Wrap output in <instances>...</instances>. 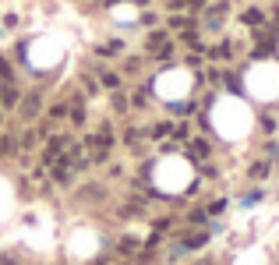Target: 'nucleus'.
Masks as SVG:
<instances>
[{
	"label": "nucleus",
	"instance_id": "nucleus-4",
	"mask_svg": "<svg viewBox=\"0 0 279 265\" xmlns=\"http://www.w3.org/2000/svg\"><path fill=\"white\" fill-rule=\"evenodd\" d=\"M191 156H195V159H205V156H209V145H205L202 138H198V141H191Z\"/></svg>",
	"mask_w": 279,
	"mask_h": 265
},
{
	"label": "nucleus",
	"instance_id": "nucleus-7",
	"mask_svg": "<svg viewBox=\"0 0 279 265\" xmlns=\"http://www.w3.org/2000/svg\"><path fill=\"white\" fill-rule=\"evenodd\" d=\"M184 244H188V248H202V244H205V233H195V237H188Z\"/></svg>",
	"mask_w": 279,
	"mask_h": 265
},
{
	"label": "nucleus",
	"instance_id": "nucleus-11",
	"mask_svg": "<svg viewBox=\"0 0 279 265\" xmlns=\"http://www.w3.org/2000/svg\"><path fill=\"white\" fill-rule=\"evenodd\" d=\"M0 152H4V149H0Z\"/></svg>",
	"mask_w": 279,
	"mask_h": 265
},
{
	"label": "nucleus",
	"instance_id": "nucleus-2",
	"mask_svg": "<svg viewBox=\"0 0 279 265\" xmlns=\"http://www.w3.org/2000/svg\"><path fill=\"white\" fill-rule=\"evenodd\" d=\"M0 103H4V106H14V103H18V92H14L11 85H4V89H0Z\"/></svg>",
	"mask_w": 279,
	"mask_h": 265
},
{
	"label": "nucleus",
	"instance_id": "nucleus-12",
	"mask_svg": "<svg viewBox=\"0 0 279 265\" xmlns=\"http://www.w3.org/2000/svg\"><path fill=\"white\" fill-rule=\"evenodd\" d=\"M202 265H205V262H202Z\"/></svg>",
	"mask_w": 279,
	"mask_h": 265
},
{
	"label": "nucleus",
	"instance_id": "nucleus-9",
	"mask_svg": "<svg viewBox=\"0 0 279 265\" xmlns=\"http://www.w3.org/2000/svg\"><path fill=\"white\" fill-rule=\"evenodd\" d=\"M103 85L106 89H117V74H103Z\"/></svg>",
	"mask_w": 279,
	"mask_h": 265
},
{
	"label": "nucleus",
	"instance_id": "nucleus-1",
	"mask_svg": "<svg viewBox=\"0 0 279 265\" xmlns=\"http://www.w3.org/2000/svg\"><path fill=\"white\" fill-rule=\"evenodd\" d=\"M36 113H39V96H28V99L21 103V117L28 121V117H36Z\"/></svg>",
	"mask_w": 279,
	"mask_h": 265
},
{
	"label": "nucleus",
	"instance_id": "nucleus-10",
	"mask_svg": "<svg viewBox=\"0 0 279 265\" xmlns=\"http://www.w3.org/2000/svg\"><path fill=\"white\" fill-rule=\"evenodd\" d=\"M152 134H156V138H159V134H170V124H156V128H152Z\"/></svg>",
	"mask_w": 279,
	"mask_h": 265
},
{
	"label": "nucleus",
	"instance_id": "nucleus-8",
	"mask_svg": "<svg viewBox=\"0 0 279 265\" xmlns=\"http://www.w3.org/2000/svg\"><path fill=\"white\" fill-rule=\"evenodd\" d=\"M71 121H74V124H81V121H85V110H81V106H74V110H71Z\"/></svg>",
	"mask_w": 279,
	"mask_h": 265
},
{
	"label": "nucleus",
	"instance_id": "nucleus-6",
	"mask_svg": "<svg viewBox=\"0 0 279 265\" xmlns=\"http://www.w3.org/2000/svg\"><path fill=\"white\" fill-rule=\"evenodd\" d=\"M0 78H4V85H11V64L0 57Z\"/></svg>",
	"mask_w": 279,
	"mask_h": 265
},
{
	"label": "nucleus",
	"instance_id": "nucleus-5",
	"mask_svg": "<svg viewBox=\"0 0 279 265\" xmlns=\"http://www.w3.org/2000/svg\"><path fill=\"white\" fill-rule=\"evenodd\" d=\"M244 25H262V11H244Z\"/></svg>",
	"mask_w": 279,
	"mask_h": 265
},
{
	"label": "nucleus",
	"instance_id": "nucleus-3",
	"mask_svg": "<svg viewBox=\"0 0 279 265\" xmlns=\"http://www.w3.org/2000/svg\"><path fill=\"white\" fill-rule=\"evenodd\" d=\"M60 149H64V138H53V141L46 145V163H50V159H57V156H60Z\"/></svg>",
	"mask_w": 279,
	"mask_h": 265
}]
</instances>
